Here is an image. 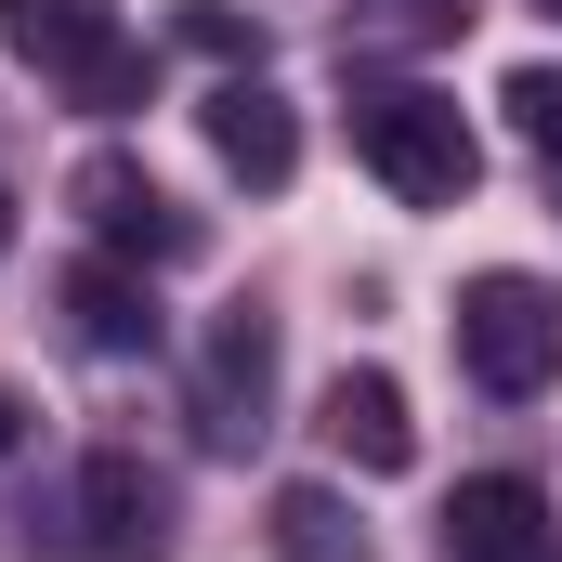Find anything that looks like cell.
<instances>
[{
    "label": "cell",
    "mask_w": 562,
    "mask_h": 562,
    "mask_svg": "<svg viewBox=\"0 0 562 562\" xmlns=\"http://www.w3.org/2000/svg\"><path fill=\"white\" fill-rule=\"evenodd\" d=\"M353 157H367L406 210H458V196L484 183V144L458 119V92H431V79H353Z\"/></svg>",
    "instance_id": "obj_1"
},
{
    "label": "cell",
    "mask_w": 562,
    "mask_h": 562,
    "mask_svg": "<svg viewBox=\"0 0 562 562\" xmlns=\"http://www.w3.org/2000/svg\"><path fill=\"white\" fill-rule=\"evenodd\" d=\"M458 367L497 393V406H524V393H550L562 380V288L550 276H471L458 288Z\"/></svg>",
    "instance_id": "obj_2"
},
{
    "label": "cell",
    "mask_w": 562,
    "mask_h": 562,
    "mask_svg": "<svg viewBox=\"0 0 562 562\" xmlns=\"http://www.w3.org/2000/svg\"><path fill=\"white\" fill-rule=\"evenodd\" d=\"M0 40H13V66L66 79L92 119H119L144 92V53L119 40V0H0Z\"/></svg>",
    "instance_id": "obj_3"
},
{
    "label": "cell",
    "mask_w": 562,
    "mask_h": 562,
    "mask_svg": "<svg viewBox=\"0 0 562 562\" xmlns=\"http://www.w3.org/2000/svg\"><path fill=\"white\" fill-rule=\"evenodd\" d=\"M196 132H210V157H223L249 196H276L288 170H301V105H288L276 79H249V66L196 92Z\"/></svg>",
    "instance_id": "obj_4"
},
{
    "label": "cell",
    "mask_w": 562,
    "mask_h": 562,
    "mask_svg": "<svg viewBox=\"0 0 562 562\" xmlns=\"http://www.w3.org/2000/svg\"><path fill=\"white\" fill-rule=\"evenodd\" d=\"M66 210H79L105 249H144V262H196V223L157 196V170H132V157H79V170H66Z\"/></svg>",
    "instance_id": "obj_5"
},
{
    "label": "cell",
    "mask_w": 562,
    "mask_h": 562,
    "mask_svg": "<svg viewBox=\"0 0 562 562\" xmlns=\"http://www.w3.org/2000/svg\"><path fill=\"white\" fill-rule=\"evenodd\" d=\"M79 562H170V484L119 445L79 471Z\"/></svg>",
    "instance_id": "obj_6"
},
{
    "label": "cell",
    "mask_w": 562,
    "mask_h": 562,
    "mask_svg": "<svg viewBox=\"0 0 562 562\" xmlns=\"http://www.w3.org/2000/svg\"><path fill=\"white\" fill-rule=\"evenodd\" d=\"M262 406H276V314H210V367H196V419H210V445H249L262 431Z\"/></svg>",
    "instance_id": "obj_7"
},
{
    "label": "cell",
    "mask_w": 562,
    "mask_h": 562,
    "mask_svg": "<svg viewBox=\"0 0 562 562\" xmlns=\"http://www.w3.org/2000/svg\"><path fill=\"white\" fill-rule=\"evenodd\" d=\"M314 431L353 458V471H419V419H406V380L393 367H340L314 393Z\"/></svg>",
    "instance_id": "obj_8"
},
{
    "label": "cell",
    "mask_w": 562,
    "mask_h": 562,
    "mask_svg": "<svg viewBox=\"0 0 562 562\" xmlns=\"http://www.w3.org/2000/svg\"><path fill=\"white\" fill-rule=\"evenodd\" d=\"M550 550V497L524 471H471L445 497V562H537Z\"/></svg>",
    "instance_id": "obj_9"
},
{
    "label": "cell",
    "mask_w": 562,
    "mask_h": 562,
    "mask_svg": "<svg viewBox=\"0 0 562 562\" xmlns=\"http://www.w3.org/2000/svg\"><path fill=\"white\" fill-rule=\"evenodd\" d=\"M66 340L79 353H157V301L119 262H66Z\"/></svg>",
    "instance_id": "obj_10"
},
{
    "label": "cell",
    "mask_w": 562,
    "mask_h": 562,
    "mask_svg": "<svg viewBox=\"0 0 562 562\" xmlns=\"http://www.w3.org/2000/svg\"><path fill=\"white\" fill-rule=\"evenodd\" d=\"M276 550H288V562H380L340 484H276Z\"/></svg>",
    "instance_id": "obj_11"
},
{
    "label": "cell",
    "mask_w": 562,
    "mask_h": 562,
    "mask_svg": "<svg viewBox=\"0 0 562 562\" xmlns=\"http://www.w3.org/2000/svg\"><path fill=\"white\" fill-rule=\"evenodd\" d=\"M497 105H510L524 157H537V170H562V66H510V79H497Z\"/></svg>",
    "instance_id": "obj_12"
},
{
    "label": "cell",
    "mask_w": 562,
    "mask_h": 562,
    "mask_svg": "<svg viewBox=\"0 0 562 562\" xmlns=\"http://www.w3.org/2000/svg\"><path fill=\"white\" fill-rule=\"evenodd\" d=\"M183 40H196V53H262V26H249V13H223V0H196V13H183Z\"/></svg>",
    "instance_id": "obj_13"
},
{
    "label": "cell",
    "mask_w": 562,
    "mask_h": 562,
    "mask_svg": "<svg viewBox=\"0 0 562 562\" xmlns=\"http://www.w3.org/2000/svg\"><path fill=\"white\" fill-rule=\"evenodd\" d=\"M13 445H26V406H13V393H0V458H13Z\"/></svg>",
    "instance_id": "obj_14"
},
{
    "label": "cell",
    "mask_w": 562,
    "mask_h": 562,
    "mask_svg": "<svg viewBox=\"0 0 562 562\" xmlns=\"http://www.w3.org/2000/svg\"><path fill=\"white\" fill-rule=\"evenodd\" d=\"M0 262H13V183H0Z\"/></svg>",
    "instance_id": "obj_15"
},
{
    "label": "cell",
    "mask_w": 562,
    "mask_h": 562,
    "mask_svg": "<svg viewBox=\"0 0 562 562\" xmlns=\"http://www.w3.org/2000/svg\"><path fill=\"white\" fill-rule=\"evenodd\" d=\"M537 13H562V0H537Z\"/></svg>",
    "instance_id": "obj_16"
},
{
    "label": "cell",
    "mask_w": 562,
    "mask_h": 562,
    "mask_svg": "<svg viewBox=\"0 0 562 562\" xmlns=\"http://www.w3.org/2000/svg\"><path fill=\"white\" fill-rule=\"evenodd\" d=\"M537 562H562V550H537Z\"/></svg>",
    "instance_id": "obj_17"
}]
</instances>
